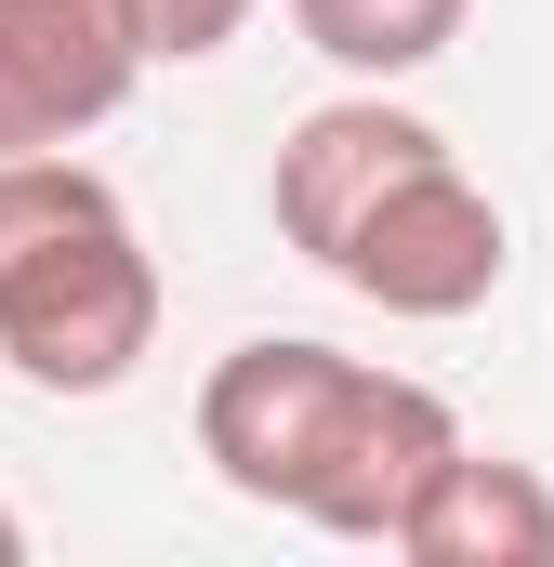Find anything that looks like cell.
<instances>
[{
	"label": "cell",
	"instance_id": "obj_1",
	"mask_svg": "<svg viewBox=\"0 0 554 567\" xmlns=\"http://www.w3.org/2000/svg\"><path fill=\"white\" fill-rule=\"evenodd\" d=\"M198 462L238 502L304 515L330 542H397L422 515V488L462 462V423L410 370H370L343 343L265 330V343L212 357V383H198Z\"/></svg>",
	"mask_w": 554,
	"mask_h": 567
},
{
	"label": "cell",
	"instance_id": "obj_2",
	"mask_svg": "<svg viewBox=\"0 0 554 567\" xmlns=\"http://www.w3.org/2000/svg\"><path fill=\"white\" fill-rule=\"evenodd\" d=\"M158 343V251H145L133 198L40 145L0 158V357L40 396H120Z\"/></svg>",
	"mask_w": 554,
	"mask_h": 567
},
{
	"label": "cell",
	"instance_id": "obj_3",
	"mask_svg": "<svg viewBox=\"0 0 554 567\" xmlns=\"http://www.w3.org/2000/svg\"><path fill=\"white\" fill-rule=\"evenodd\" d=\"M502 265H515V238H502V198L435 145L422 172H397L370 212H357V238L330 251V278L357 290V303H383V317H410V330H435V317H475L489 290H502Z\"/></svg>",
	"mask_w": 554,
	"mask_h": 567
},
{
	"label": "cell",
	"instance_id": "obj_4",
	"mask_svg": "<svg viewBox=\"0 0 554 567\" xmlns=\"http://www.w3.org/2000/svg\"><path fill=\"white\" fill-rule=\"evenodd\" d=\"M145 66H158L145 0H0V158L106 133Z\"/></svg>",
	"mask_w": 554,
	"mask_h": 567
},
{
	"label": "cell",
	"instance_id": "obj_5",
	"mask_svg": "<svg viewBox=\"0 0 554 567\" xmlns=\"http://www.w3.org/2000/svg\"><path fill=\"white\" fill-rule=\"evenodd\" d=\"M435 145H449V133L410 120V106H383V80H370V93H343V106H317V120H290V145H277V172H265L277 238L330 278V251L357 238V212H370L397 172H422Z\"/></svg>",
	"mask_w": 554,
	"mask_h": 567
},
{
	"label": "cell",
	"instance_id": "obj_6",
	"mask_svg": "<svg viewBox=\"0 0 554 567\" xmlns=\"http://www.w3.org/2000/svg\"><path fill=\"white\" fill-rule=\"evenodd\" d=\"M397 555L410 567H554V488L502 449H462L422 488V515L397 528Z\"/></svg>",
	"mask_w": 554,
	"mask_h": 567
},
{
	"label": "cell",
	"instance_id": "obj_7",
	"mask_svg": "<svg viewBox=\"0 0 554 567\" xmlns=\"http://www.w3.org/2000/svg\"><path fill=\"white\" fill-rule=\"evenodd\" d=\"M475 0H290L304 53H330L343 80H422L449 40H462Z\"/></svg>",
	"mask_w": 554,
	"mask_h": 567
},
{
	"label": "cell",
	"instance_id": "obj_8",
	"mask_svg": "<svg viewBox=\"0 0 554 567\" xmlns=\"http://www.w3.org/2000/svg\"><path fill=\"white\" fill-rule=\"evenodd\" d=\"M145 27H158L172 66H198V53H225V40L252 27V0H145Z\"/></svg>",
	"mask_w": 554,
	"mask_h": 567
},
{
	"label": "cell",
	"instance_id": "obj_9",
	"mask_svg": "<svg viewBox=\"0 0 554 567\" xmlns=\"http://www.w3.org/2000/svg\"><path fill=\"white\" fill-rule=\"evenodd\" d=\"M0 567H27V515L13 502H0Z\"/></svg>",
	"mask_w": 554,
	"mask_h": 567
}]
</instances>
